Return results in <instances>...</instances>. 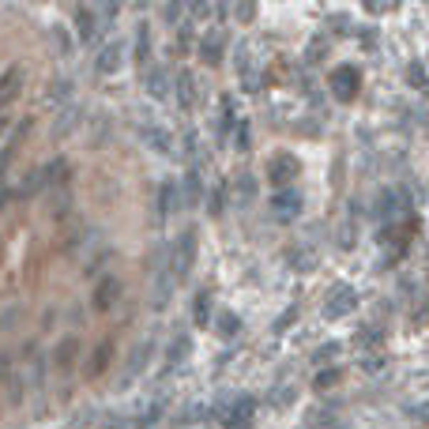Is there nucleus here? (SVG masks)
<instances>
[{"instance_id": "obj_23", "label": "nucleus", "mask_w": 429, "mask_h": 429, "mask_svg": "<svg viewBox=\"0 0 429 429\" xmlns=\"http://www.w3.org/2000/svg\"><path fill=\"white\" fill-rule=\"evenodd\" d=\"M211 16L207 0H185V23H204Z\"/></svg>"}, {"instance_id": "obj_26", "label": "nucleus", "mask_w": 429, "mask_h": 429, "mask_svg": "<svg viewBox=\"0 0 429 429\" xmlns=\"http://www.w3.org/2000/svg\"><path fill=\"white\" fill-rule=\"evenodd\" d=\"M272 170H275V173H272V181H275V185H283V181L294 177L290 170H298V162H294V158H283V155H279V158H272Z\"/></svg>"}, {"instance_id": "obj_31", "label": "nucleus", "mask_w": 429, "mask_h": 429, "mask_svg": "<svg viewBox=\"0 0 429 429\" xmlns=\"http://www.w3.org/2000/svg\"><path fill=\"white\" fill-rule=\"evenodd\" d=\"M354 79H358V72H335V95L351 98L354 95Z\"/></svg>"}, {"instance_id": "obj_35", "label": "nucleus", "mask_w": 429, "mask_h": 429, "mask_svg": "<svg viewBox=\"0 0 429 429\" xmlns=\"http://www.w3.org/2000/svg\"><path fill=\"white\" fill-rule=\"evenodd\" d=\"M294 320H298V305H294V309H286L283 316H279V320H275V331H286V328L294 324Z\"/></svg>"}, {"instance_id": "obj_29", "label": "nucleus", "mask_w": 429, "mask_h": 429, "mask_svg": "<svg viewBox=\"0 0 429 429\" xmlns=\"http://www.w3.org/2000/svg\"><path fill=\"white\" fill-rule=\"evenodd\" d=\"M110 354H113V346H110V343H102L98 351H95V358H91V366H87V377H98L102 366L110 361Z\"/></svg>"}, {"instance_id": "obj_38", "label": "nucleus", "mask_w": 429, "mask_h": 429, "mask_svg": "<svg viewBox=\"0 0 429 429\" xmlns=\"http://www.w3.org/2000/svg\"><path fill=\"white\" fill-rule=\"evenodd\" d=\"M358 343H361V346L381 343V331H377V328H361V331H358Z\"/></svg>"}, {"instance_id": "obj_25", "label": "nucleus", "mask_w": 429, "mask_h": 429, "mask_svg": "<svg viewBox=\"0 0 429 429\" xmlns=\"http://www.w3.org/2000/svg\"><path fill=\"white\" fill-rule=\"evenodd\" d=\"M226 200H230V189H226V181H219L211 189V196H207V211L211 214H222L226 211Z\"/></svg>"}, {"instance_id": "obj_37", "label": "nucleus", "mask_w": 429, "mask_h": 429, "mask_svg": "<svg viewBox=\"0 0 429 429\" xmlns=\"http://www.w3.org/2000/svg\"><path fill=\"white\" fill-rule=\"evenodd\" d=\"M53 42L61 46V53H72V38H68V31H61V26H57V31H53Z\"/></svg>"}, {"instance_id": "obj_16", "label": "nucleus", "mask_w": 429, "mask_h": 429, "mask_svg": "<svg viewBox=\"0 0 429 429\" xmlns=\"http://www.w3.org/2000/svg\"><path fill=\"white\" fill-rule=\"evenodd\" d=\"M200 196H204V177H200L196 166H189V173H185V181H181V200H185L189 207H196Z\"/></svg>"}, {"instance_id": "obj_28", "label": "nucleus", "mask_w": 429, "mask_h": 429, "mask_svg": "<svg viewBox=\"0 0 429 429\" xmlns=\"http://www.w3.org/2000/svg\"><path fill=\"white\" fill-rule=\"evenodd\" d=\"M151 57V26L140 23L136 26V61H147Z\"/></svg>"}, {"instance_id": "obj_27", "label": "nucleus", "mask_w": 429, "mask_h": 429, "mask_svg": "<svg viewBox=\"0 0 429 429\" xmlns=\"http://www.w3.org/2000/svg\"><path fill=\"white\" fill-rule=\"evenodd\" d=\"M214 328H219L222 339H234V335L241 331V316L237 313H219V324H214Z\"/></svg>"}, {"instance_id": "obj_36", "label": "nucleus", "mask_w": 429, "mask_h": 429, "mask_svg": "<svg viewBox=\"0 0 429 429\" xmlns=\"http://www.w3.org/2000/svg\"><path fill=\"white\" fill-rule=\"evenodd\" d=\"M252 16H257V8H252V0H237V19L249 23Z\"/></svg>"}, {"instance_id": "obj_3", "label": "nucleus", "mask_w": 429, "mask_h": 429, "mask_svg": "<svg viewBox=\"0 0 429 429\" xmlns=\"http://www.w3.org/2000/svg\"><path fill=\"white\" fill-rule=\"evenodd\" d=\"M140 140L151 147L155 155H173V136L158 125V120H151V117H143L140 120Z\"/></svg>"}, {"instance_id": "obj_32", "label": "nucleus", "mask_w": 429, "mask_h": 429, "mask_svg": "<svg viewBox=\"0 0 429 429\" xmlns=\"http://www.w3.org/2000/svg\"><path fill=\"white\" fill-rule=\"evenodd\" d=\"M162 410H166L162 403H151V407H147V410L140 414V418H136V425H140V429H147V425H155L158 418H162Z\"/></svg>"}, {"instance_id": "obj_6", "label": "nucleus", "mask_w": 429, "mask_h": 429, "mask_svg": "<svg viewBox=\"0 0 429 429\" xmlns=\"http://www.w3.org/2000/svg\"><path fill=\"white\" fill-rule=\"evenodd\" d=\"M120 64H125V42H110V46H102V49H98L95 68H98L102 76H117V72H120Z\"/></svg>"}, {"instance_id": "obj_1", "label": "nucleus", "mask_w": 429, "mask_h": 429, "mask_svg": "<svg viewBox=\"0 0 429 429\" xmlns=\"http://www.w3.org/2000/svg\"><path fill=\"white\" fill-rule=\"evenodd\" d=\"M196 249H200L196 230H181L177 237L170 241V249H166V267H170V279H173V283H185V279H189L192 264H196Z\"/></svg>"}, {"instance_id": "obj_12", "label": "nucleus", "mask_w": 429, "mask_h": 429, "mask_svg": "<svg viewBox=\"0 0 429 429\" xmlns=\"http://www.w3.org/2000/svg\"><path fill=\"white\" fill-rule=\"evenodd\" d=\"M72 95H76V83H72V79H64V76H57L46 87V102L49 105H61V110H64V105H72Z\"/></svg>"}, {"instance_id": "obj_4", "label": "nucleus", "mask_w": 429, "mask_h": 429, "mask_svg": "<svg viewBox=\"0 0 429 429\" xmlns=\"http://www.w3.org/2000/svg\"><path fill=\"white\" fill-rule=\"evenodd\" d=\"M354 305H358V294H354L351 286H335V290L328 294V301H324V316H328V320H339V316H346V313H354Z\"/></svg>"}, {"instance_id": "obj_8", "label": "nucleus", "mask_w": 429, "mask_h": 429, "mask_svg": "<svg viewBox=\"0 0 429 429\" xmlns=\"http://www.w3.org/2000/svg\"><path fill=\"white\" fill-rule=\"evenodd\" d=\"M120 290H125V286H120V279H117V275H105L102 283L95 286V309H98V313L113 309V305L120 301Z\"/></svg>"}, {"instance_id": "obj_9", "label": "nucleus", "mask_w": 429, "mask_h": 429, "mask_svg": "<svg viewBox=\"0 0 429 429\" xmlns=\"http://www.w3.org/2000/svg\"><path fill=\"white\" fill-rule=\"evenodd\" d=\"M102 26H105V23H102L91 8H76V34L83 38V42H98Z\"/></svg>"}, {"instance_id": "obj_20", "label": "nucleus", "mask_w": 429, "mask_h": 429, "mask_svg": "<svg viewBox=\"0 0 429 429\" xmlns=\"http://www.w3.org/2000/svg\"><path fill=\"white\" fill-rule=\"evenodd\" d=\"M76 358H79V339H72V335H68V339H61L57 351H53V366H57V369H68Z\"/></svg>"}, {"instance_id": "obj_18", "label": "nucleus", "mask_w": 429, "mask_h": 429, "mask_svg": "<svg viewBox=\"0 0 429 429\" xmlns=\"http://www.w3.org/2000/svg\"><path fill=\"white\" fill-rule=\"evenodd\" d=\"M19 91H23V68H8L4 76H0V110H4Z\"/></svg>"}, {"instance_id": "obj_2", "label": "nucleus", "mask_w": 429, "mask_h": 429, "mask_svg": "<svg viewBox=\"0 0 429 429\" xmlns=\"http://www.w3.org/2000/svg\"><path fill=\"white\" fill-rule=\"evenodd\" d=\"M219 418L226 429H249L252 418H257V399L252 396H234L230 403L219 407Z\"/></svg>"}, {"instance_id": "obj_10", "label": "nucleus", "mask_w": 429, "mask_h": 429, "mask_svg": "<svg viewBox=\"0 0 429 429\" xmlns=\"http://www.w3.org/2000/svg\"><path fill=\"white\" fill-rule=\"evenodd\" d=\"M185 204H181V185L177 181H162L158 185V214H177Z\"/></svg>"}, {"instance_id": "obj_7", "label": "nucleus", "mask_w": 429, "mask_h": 429, "mask_svg": "<svg viewBox=\"0 0 429 429\" xmlns=\"http://www.w3.org/2000/svg\"><path fill=\"white\" fill-rule=\"evenodd\" d=\"M143 87H147V95H151L155 102H162V98L173 95V79H170L166 68H147L143 72Z\"/></svg>"}, {"instance_id": "obj_13", "label": "nucleus", "mask_w": 429, "mask_h": 429, "mask_svg": "<svg viewBox=\"0 0 429 429\" xmlns=\"http://www.w3.org/2000/svg\"><path fill=\"white\" fill-rule=\"evenodd\" d=\"M173 95H177L181 110H192V105H196V98H200L196 76H192V72H181V76H177V83H173Z\"/></svg>"}, {"instance_id": "obj_17", "label": "nucleus", "mask_w": 429, "mask_h": 429, "mask_svg": "<svg viewBox=\"0 0 429 429\" xmlns=\"http://www.w3.org/2000/svg\"><path fill=\"white\" fill-rule=\"evenodd\" d=\"M272 211H275V219H294V214H298L301 211V196L298 192H294V189H286V192H279L275 196V204H272Z\"/></svg>"}, {"instance_id": "obj_40", "label": "nucleus", "mask_w": 429, "mask_h": 429, "mask_svg": "<svg viewBox=\"0 0 429 429\" xmlns=\"http://www.w3.org/2000/svg\"><path fill=\"white\" fill-rule=\"evenodd\" d=\"M8 204H11V189H8V185H4V181H0V211H4Z\"/></svg>"}, {"instance_id": "obj_22", "label": "nucleus", "mask_w": 429, "mask_h": 429, "mask_svg": "<svg viewBox=\"0 0 429 429\" xmlns=\"http://www.w3.org/2000/svg\"><path fill=\"white\" fill-rule=\"evenodd\" d=\"M234 98H222V117H219V128H214V132H219V143H226V140H230V132H234Z\"/></svg>"}, {"instance_id": "obj_5", "label": "nucleus", "mask_w": 429, "mask_h": 429, "mask_svg": "<svg viewBox=\"0 0 429 429\" xmlns=\"http://www.w3.org/2000/svg\"><path fill=\"white\" fill-rule=\"evenodd\" d=\"M200 57H204L207 68H219V64L226 61V34L222 31H211L200 38Z\"/></svg>"}, {"instance_id": "obj_11", "label": "nucleus", "mask_w": 429, "mask_h": 429, "mask_svg": "<svg viewBox=\"0 0 429 429\" xmlns=\"http://www.w3.org/2000/svg\"><path fill=\"white\" fill-rule=\"evenodd\" d=\"M189 354H192V339L189 335H173V339L166 343V369H177L181 361H189Z\"/></svg>"}, {"instance_id": "obj_15", "label": "nucleus", "mask_w": 429, "mask_h": 429, "mask_svg": "<svg viewBox=\"0 0 429 429\" xmlns=\"http://www.w3.org/2000/svg\"><path fill=\"white\" fill-rule=\"evenodd\" d=\"M46 185H42V173L38 170H31V173H23V177L11 185V200H31V196H38Z\"/></svg>"}, {"instance_id": "obj_30", "label": "nucleus", "mask_w": 429, "mask_h": 429, "mask_svg": "<svg viewBox=\"0 0 429 429\" xmlns=\"http://www.w3.org/2000/svg\"><path fill=\"white\" fill-rule=\"evenodd\" d=\"M339 351H343L339 343H320L316 351H313V361H316V366H328V361L339 358Z\"/></svg>"}, {"instance_id": "obj_34", "label": "nucleus", "mask_w": 429, "mask_h": 429, "mask_svg": "<svg viewBox=\"0 0 429 429\" xmlns=\"http://www.w3.org/2000/svg\"><path fill=\"white\" fill-rule=\"evenodd\" d=\"M147 354H151V343H143L136 354H132V366H128V373H140L143 366H147Z\"/></svg>"}, {"instance_id": "obj_24", "label": "nucleus", "mask_w": 429, "mask_h": 429, "mask_svg": "<svg viewBox=\"0 0 429 429\" xmlns=\"http://www.w3.org/2000/svg\"><path fill=\"white\" fill-rule=\"evenodd\" d=\"M339 381H343V369L328 366V369H320L316 377H313V388H316V392H328V388H335Z\"/></svg>"}, {"instance_id": "obj_21", "label": "nucleus", "mask_w": 429, "mask_h": 429, "mask_svg": "<svg viewBox=\"0 0 429 429\" xmlns=\"http://www.w3.org/2000/svg\"><path fill=\"white\" fill-rule=\"evenodd\" d=\"M192 320H196V328H207L211 324V294L207 290H200L196 298H192Z\"/></svg>"}, {"instance_id": "obj_14", "label": "nucleus", "mask_w": 429, "mask_h": 429, "mask_svg": "<svg viewBox=\"0 0 429 429\" xmlns=\"http://www.w3.org/2000/svg\"><path fill=\"white\" fill-rule=\"evenodd\" d=\"M79 125H83V105H64V110L57 113V125H53V132H57V136H72Z\"/></svg>"}, {"instance_id": "obj_33", "label": "nucleus", "mask_w": 429, "mask_h": 429, "mask_svg": "<svg viewBox=\"0 0 429 429\" xmlns=\"http://www.w3.org/2000/svg\"><path fill=\"white\" fill-rule=\"evenodd\" d=\"M237 192H241V200H252V196H257V177H252V173H241V177H237Z\"/></svg>"}, {"instance_id": "obj_19", "label": "nucleus", "mask_w": 429, "mask_h": 429, "mask_svg": "<svg viewBox=\"0 0 429 429\" xmlns=\"http://www.w3.org/2000/svg\"><path fill=\"white\" fill-rule=\"evenodd\" d=\"M68 158H53V162L46 166H38V173H42V185L46 189H53V185H61V181H68Z\"/></svg>"}, {"instance_id": "obj_39", "label": "nucleus", "mask_w": 429, "mask_h": 429, "mask_svg": "<svg viewBox=\"0 0 429 429\" xmlns=\"http://www.w3.org/2000/svg\"><path fill=\"white\" fill-rule=\"evenodd\" d=\"M237 147H241V151H249V125L237 128Z\"/></svg>"}]
</instances>
